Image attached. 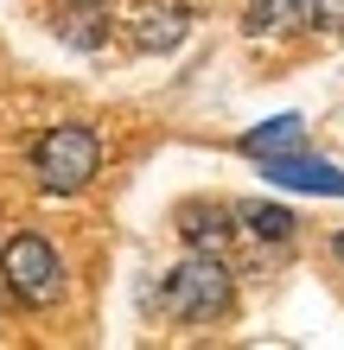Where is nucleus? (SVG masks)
<instances>
[{"mask_svg": "<svg viewBox=\"0 0 344 350\" xmlns=\"http://www.w3.org/2000/svg\"><path fill=\"white\" fill-rule=\"evenodd\" d=\"M159 312H172L178 325H224L236 312V274L224 267V255L191 249L159 280Z\"/></svg>", "mask_w": 344, "mask_h": 350, "instance_id": "f257e3e1", "label": "nucleus"}, {"mask_svg": "<svg viewBox=\"0 0 344 350\" xmlns=\"http://www.w3.org/2000/svg\"><path fill=\"white\" fill-rule=\"evenodd\" d=\"M96 166H103V140H96V128H83V121H57L51 134L32 140V178L45 185L51 198L83 191L96 178Z\"/></svg>", "mask_w": 344, "mask_h": 350, "instance_id": "f03ea898", "label": "nucleus"}, {"mask_svg": "<svg viewBox=\"0 0 344 350\" xmlns=\"http://www.w3.org/2000/svg\"><path fill=\"white\" fill-rule=\"evenodd\" d=\"M0 274H7V293L19 306H32V312H45V306L64 299V261H57V249L45 236L19 230L7 236V249H0Z\"/></svg>", "mask_w": 344, "mask_h": 350, "instance_id": "7ed1b4c3", "label": "nucleus"}, {"mask_svg": "<svg viewBox=\"0 0 344 350\" xmlns=\"http://www.w3.org/2000/svg\"><path fill=\"white\" fill-rule=\"evenodd\" d=\"M172 230H178V242H185V249L230 255L242 217H236V204H224V198H185V204L172 211Z\"/></svg>", "mask_w": 344, "mask_h": 350, "instance_id": "20e7f679", "label": "nucleus"}, {"mask_svg": "<svg viewBox=\"0 0 344 350\" xmlns=\"http://www.w3.org/2000/svg\"><path fill=\"white\" fill-rule=\"evenodd\" d=\"M261 178L280 185V191H319V198H344V166H326V159H313V153H268V159H255Z\"/></svg>", "mask_w": 344, "mask_h": 350, "instance_id": "39448f33", "label": "nucleus"}, {"mask_svg": "<svg viewBox=\"0 0 344 350\" xmlns=\"http://www.w3.org/2000/svg\"><path fill=\"white\" fill-rule=\"evenodd\" d=\"M185 32H191V7H185V0H147V7L134 13V26H128V45L159 57V51L185 45Z\"/></svg>", "mask_w": 344, "mask_h": 350, "instance_id": "423d86ee", "label": "nucleus"}, {"mask_svg": "<svg viewBox=\"0 0 344 350\" xmlns=\"http://www.w3.org/2000/svg\"><path fill=\"white\" fill-rule=\"evenodd\" d=\"M51 26H57V38H64V45H77L83 57L109 51V38H115V26H109V7H77V0H64V13H57Z\"/></svg>", "mask_w": 344, "mask_h": 350, "instance_id": "0eeeda50", "label": "nucleus"}, {"mask_svg": "<svg viewBox=\"0 0 344 350\" xmlns=\"http://www.w3.org/2000/svg\"><path fill=\"white\" fill-rule=\"evenodd\" d=\"M300 26H313V0H249L242 7V32L249 38H280Z\"/></svg>", "mask_w": 344, "mask_h": 350, "instance_id": "6e6552de", "label": "nucleus"}, {"mask_svg": "<svg viewBox=\"0 0 344 350\" xmlns=\"http://www.w3.org/2000/svg\"><path fill=\"white\" fill-rule=\"evenodd\" d=\"M236 217H242V230H249L255 242H293L300 236V217L287 211V204H268V198L236 204Z\"/></svg>", "mask_w": 344, "mask_h": 350, "instance_id": "1a4fd4ad", "label": "nucleus"}, {"mask_svg": "<svg viewBox=\"0 0 344 350\" xmlns=\"http://www.w3.org/2000/svg\"><path fill=\"white\" fill-rule=\"evenodd\" d=\"M300 128H306L300 115H274V121H261V128H249V134H242V140H236V153H249V159L287 153L293 140H300Z\"/></svg>", "mask_w": 344, "mask_h": 350, "instance_id": "9d476101", "label": "nucleus"}, {"mask_svg": "<svg viewBox=\"0 0 344 350\" xmlns=\"http://www.w3.org/2000/svg\"><path fill=\"white\" fill-rule=\"evenodd\" d=\"M313 26L332 32V38H344V0H313Z\"/></svg>", "mask_w": 344, "mask_h": 350, "instance_id": "9b49d317", "label": "nucleus"}, {"mask_svg": "<svg viewBox=\"0 0 344 350\" xmlns=\"http://www.w3.org/2000/svg\"><path fill=\"white\" fill-rule=\"evenodd\" d=\"M332 255H338V261H344V230H338V236H332Z\"/></svg>", "mask_w": 344, "mask_h": 350, "instance_id": "f8f14e48", "label": "nucleus"}, {"mask_svg": "<svg viewBox=\"0 0 344 350\" xmlns=\"http://www.w3.org/2000/svg\"><path fill=\"white\" fill-rule=\"evenodd\" d=\"M77 7H109V0H77Z\"/></svg>", "mask_w": 344, "mask_h": 350, "instance_id": "ddd939ff", "label": "nucleus"}]
</instances>
